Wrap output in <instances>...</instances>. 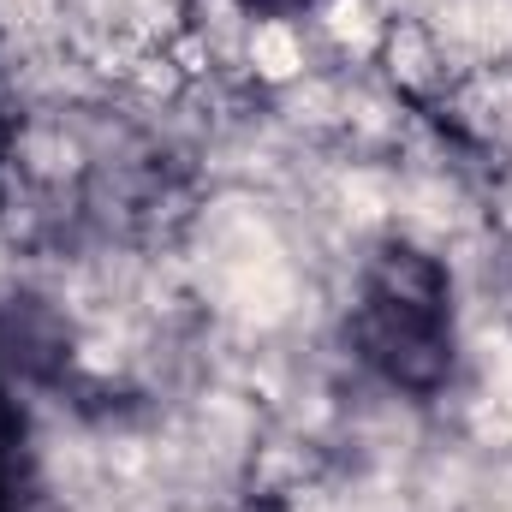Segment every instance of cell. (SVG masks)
I'll return each instance as SVG.
<instances>
[{"mask_svg":"<svg viewBox=\"0 0 512 512\" xmlns=\"http://www.w3.org/2000/svg\"><path fill=\"white\" fill-rule=\"evenodd\" d=\"M352 352L399 393H435L459 358V304L447 262L417 245H387L352 292Z\"/></svg>","mask_w":512,"mask_h":512,"instance_id":"1","label":"cell"},{"mask_svg":"<svg viewBox=\"0 0 512 512\" xmlns=\"http://www.w3.org/2000/svg\"><path fill=\"white\" fill-rule=\"evenodd\" d=\"M251 18H298V12H310V6H322V0H239Z\"/></svg>","mask_w":512,"mask_h":512,"instance_id":"2","label":"cell"},{"mask_svg":"<svg viewBox=\"0 0 512 512\" xmlns=\"http://www.w3.org/2000/svg\"><path fill=\"white\" fill-rule=\"evenodd\" d=\"M12 453H18V441H12V423H6V405H0V495L12 489Z\"/></svg>","mask_w":512,"mask_h":512,"instance_id":"3","label":"cell"}]
</instances>
